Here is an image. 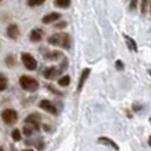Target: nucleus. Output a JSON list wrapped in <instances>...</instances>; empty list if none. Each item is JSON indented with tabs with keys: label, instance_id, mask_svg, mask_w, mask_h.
<instances>
[{
	"label": "nucleus",
	"instance_id": "1",
	"mask_svg": "<svg viewBox=\"0 0 151 151\" xmlns=\"http://www.w3.org/2000/svg\"><path fill=\"white\" fill-rule=\"evenodd\" d=\"M19 84L28 92H35L39 89V81L33 77H29V76H22L19 78Z\"/></svg>",
	"mask_w": 151,
	"mask_h": 151
},
{
	"label": "nucleus",
	"instance_id": "2",
	"mask_svg": "<svg viewBox=\"0 0 151 151\" xmlns=\"http://www.w3.org/2000/svg\"><path fill=\"white\" fill-rule=\"evenodd\" d=\"M1 119L7 125H14V124L18 121V113L14 110V109H6L1 113Z\"/></svg>",
	"mask_w": 151,
	"mask_h": 151
},
{
	"label": "nucleus",
	"instance_id": "3",
	"mask_svg": "<svg viewBox=\"0 0 151 151\" xmlns=\"http://www.w3.org/2000/svg\"><path fill=\"white\" fill-rule=\"evenodd\" d=\"M21 59H22V63H24V66L28 70H36V68H37V60L33 58L30 54H22L21 55Z\"/></svg>",
	"mask_w": 151,
	"mask_h": 151
},
{
	"label": "nucleus",
	"instance_id": "4",
	"mask_svg": "<svg viewBox=\"0 0 151 151\" xmlns=\"http://www.w3.org/2000/svg\"><path fill=\"white\" fill-rule=\"evenodd\" d=\"M40 128H41V122H25L22 133H24L25 136H32V135H35L36 132L40 131Z\"/></svg>",
	"mask_w": 151,
	"mask_h": 151
},
{
	"label": "nucleus",
	"instance_id": "5",
	"mask_svg": "<svg viewBox=\"0 0 151 151\" xmlns=\"http://www.w3.org/2000/svg\"><path fill=\"white\" fill-rule=\"evenodd\" d=\"M39 107H40V109H43L44 111H47L48 114H54V115H56V114H58V111H56L55 106H54V104H52L51 102H50V100H47V99L40 100Z\"/></svg>",
	"mask_w": 151,
	"mask_h": 151
},
{
	"label": "nucleus",
	"instance_id": "6",
	"mask_svg": "<svg viewBox=\"0 0 151 151\" xmlns=\"http://www.w3.org/2000/svg\"><path fill=\"white\" fill-rule=\"evenodd\" d=\"M6 33H7V37L11 40H17L19 37V28L17 24H10L6 29Z\"/></svg>",
	"mask_w": 151,
	"mask_h": 151
},
{
	"label": "nucleus",
	"instance_id": "7",
	"mask_svg": "<svg viewBox=\"0 0 151 151\" xmlns=\"http://www.w3.org/2000/svg\"><path fill=\"white\" fill-rule=\"evenodd\" d=\"M43 36H44V32H43V29H40V28H35L32 32L29 33V39H30V41H33V43L41 41Z\"/></svg>",
	"mask_w": 151,
	"mask_h": 151
},
{
	"label": "nucleus",
	"instance_id": "8",
	"mask_svg": "<svg viewBox=\"0 0 151 151\" xmlns=\"http://www.w3.org/2000/svg\"><path fill=\"white\" fill-rule=\"evenodd\" d=\"M58 76H60L59 69L55 68V66H51V68H47L45 72H44V77L47 80H55Z\"/></svg>",
	"mask_w": 151,
	"mask_h": 151
},
{
	"label": "nucleus",
	"instance_id": "9",
	"mask_svg": "<svg viewBox=\"0 0 151 151\" xmlns=\"http://www.w3.org/2000/svg\"><path fill=\"white\" fill-rule=\"evenodd\" d=\"M89 73H91V69L87 68L84 69L83 72H81V76H80V81H78V85H77V91H81L84 87V84H85V81H87L88 76H89Z\"/></svg>",
	"mask_w": 151,
	"mask_h": 151
},
{
	"label": "nucleus",
	"instance_id": "10",
	"mask_svg": "<svg viewBox=\"0 0 151 151\" xmlns=\"http://www.w3.org/2000/svg\"><path fill=\"white\" fill-rule=\"evenodd\" d=\"M60 18V14L59 12H50V14H47L45 17H43V24H54L55 21H58Z\"/></svg>",
	"mask_w": 151,
	"mask_h": 151
},
{
	"label": "nucleus",
	"instance_id": "11",
	"mask_svg": "<svg viewBox=\"0 0 151 151\" xmlns=\"http://www.w3.org/2000/svg\"><path fill=\"white\" fill-rule=\"evenodd\" d=\"M72 45V39H70V35L68 33H62V39H60V44L59 47L65 48V50H69Z\"/></svg>",
	"mask_w": 151,
	"mask_h": 151
},
{
	"label": "nucleus",
	"instance_id": "12",
	"mask_svg": "<svg viewBox=\"0 0 151 151\" xmlns=\"http://www.w3.org/2000/svg\"><path fill=\"white\" fill-rule=\"evenodd\" d=\"M98 142H99V143H102V144H104V146H110L113 150L118 151V146H117V144H115L111 139H109V137H104V136H102V137H99V139H98Z\"/></svg>",
	"mask_w": 151,
	"mask_h": 151
},
{
	"label": "nucleus",
	"instance_id": "13",
	"mask_svg": "<svg viewBox=\"0 0 151 151\" xmlns=\"http://www.w3.org/2000/svg\"><path fill=\"white\" fill-rule=\"evenodd\" d=\"M60 39H62V33H56V35H52L51 37H48V44H51V45H58V47H59Z\"/></svg>",
	"mask_w": 151,
	"mask_h": 151
},
{
	"label": "nucleus",
	"instance_id": "14",
	"mask_svg": "<svg viewBox=\"0 0 151 151\" xmlns=\"http://www.w3.org/2000/svg\"><path fill=\"white\" fill-rule=\"evenodd\" d=\"M62 56H63V54H62V52H59V51H52V52H47V54H45V58H47V59H50V60L60 59Z\"/></svg>",
	"mask_w": 151,
	"mask_h": 151
},
{
	"label": "nucleus",
	"instance_id": "15",
	"mask_svg": "<svg viewBox=\"0 0 151 151\" xmlns=\"http://www.w3.org/2000/svg\"><path fill=\"white\" fill-rule=\"evenodd\" d=\"M124 39H125V41H127V44H128V48H131L132 51H137V45H136V43H135V40L133 39H131L129 36H124Z\"/></svg>",
	"mask_w": 151,
	"mask_h": 151
},
{
	"label": "nucleus",
	"instance_id": "16",
	"mask_svg": "<svg viewBox=\"0 0 151 151\" xmlns=\"http://www.w3.org/2000/svg\"><path fill=\"white\" fill-rule=\"evenodd\" d=\"M72 3V0H55V6L59 8H68Z\"/></svg>",
	"mask_w": 151,
	"mask_h": 151
},
{
	"label": "nucleus",
	"instance_id": "17",
	"mask_svg": "<svg viewBox=\"0 0 151 151\" xmlns=\"http://www.w3.org/2000/svg\"><path fill=\"white\" fill-rule=\"evenodd\" d=\"M7 84H8V81H7V78H6V76L0 73V92L6 91V88H7Z\"/></svg>",
	"mask_w": 151,
	"mask_h": 151
},
{
	"label": "nucleus",
	"instance_id": "18",
	"mask_svg": "<svg viewBox=\"0 0 151 151\" xmlns=\"http://www.w3.org/2000/svg\"><path fill=\"white\" fill-rule=\"evenodd\" d=\"M58 84H59L60 87H68L69 84H70V77H69V76H62V77L58 80Z\"/></svg>",
	"mask_w": 151,
	"mask_h": 151
},
{
	"label": "nucleus",
	"instance_id": "19",
	"mask_svg": "<svg viewBox=\"0 0 151 151\" xmlns=\"http://www.w3.org/2000/svg\"><path fill=\"white\" fill-rule=\"evenodd\" d=\"M25 122H41V118H40V115H37V114H30L26 117Z\"/></svg>",
	"mask_w": 151,
	"mask_h": 151
},
{
	"label": "nucleus",
	"instance_id": "20",
	"mask_svg": "<svg viewBox=\"0 0 151 151\" xmlns=\"http://www.w3.org/2000/svg\"><path fill=\"white\" fill-rule=\"evenodd\" d=\"M11 137H12V140H15V142H19L21 137H22V135H21V131H19V129H14V131H12V133H11Z\"/></svg>",
	"mask_w": 151,
	"mask_h": 151
},
{
	"label": "nucleus",
	"instance_id": "21",
	"mask_svg": "<svg viewBox=\"0 0 151 151\" xmlns=\"http://www.w3.org/2000/svg\"><path fill=\"white\" fill-rule=\"evenodd\" d=\"M44 1H45V0H28V6H30V7H37V6L44 4Z\"/></svg>",
	"mask_w": 151,
	"mask_h": 151
},
{
	"label": "nucleus",
	"instance_id": "22",
	"mask_svg": "<svg viewBox=\"0 0 151 151\" xmlns=\"http://www.w3.org/2000/svg\"><path fill=\"white\" fill-rule=\"evenodd\" d=\"M148 3H150V0H142V6H140V11H142V14H146V12H147Z\"/></svg>",
	"mask_w": 151,
	"mask_h": 151
},
{
	"label": "nucleus",
	"instance_id": "23",
	"mask_svg": "<svg viewBox=\"0 0 151 151\" xmlns=\"http://www.w3.org/2000/svg\"><path fill=\"white\" fill-rule=\"evenodd\" d=\"M137 3H139V0H131V3H129V8H131L132 11H133V10H136Z\"/></svg>",
	"mask_w": 151,
	"mask_h": 151
},
{
	"label": "nucleus",
	"instance_id": "24",
	"mask_svg": "<svg viewBox=\"0 0 151 151\" xmlns=\"http://www.w3.org/2000/svg\"><path fill=\"white\" fill-rule=\"evenodd\" d=\"M14 62H15V59H14V55H10L7 59H6V63H7L8 66H12V65H14Z\"/></svg>",
	"mask_w": 151,
	"mask_h": 151
},
{
	"label": "nucleus",
	"instance_id": "25",
	"mask_svg": "<svg viewBox=\"0 0 151 151\" xmlns=\"http://www.w3.org/2000/svg\"><path fill=\"white\" fill-rule=\"evenodd\" d=\"M56 28H59V29H62V28H66V22L65 21H60V22H58V24L55 25Z\"/></svg>",
	"mask_w": 151,
	"mask_h": 151
},
{
	"label": "nucleus",
	"instance_id": "26",
	"mask_svg": "<svg viewBox=\"0 0 151 151\" xmlns=\"http://www.w3.org/2000/svg\"><path fill=\"white\" fill-rule=\"evenodd\" d=\"M115 66H117V69H119V70H122L124 69V63L121 62V60H117V62H115Z\"/></svg>",
	"mask_w": 151,
	"mask_h": 151
},
{
	"label": "nucleus",
	"instance_id": "27",
	"mask_svg": "<svg viewBox=\"0 0 151 151\" xmlns=\"http://www.w3.org/2000/svg\"><path fill=\"white\" fill-rule=\"evenodd\" d=\"M24 151H33V150H30V148H26V150H24Z\"/></svg>",
	"mask_w": 151,
	"mask_h": 151
},
{
	"label": "nucleus",
	"instance_id": "28",
	"mask_svg": "<svg viewBox=\"0 0 151 151\" xmlns=\"http://www.w3.org/2000/svg\"><path fill=\"white\" fill-rule=\"evenodd\" d=\"M0 151H4V148H3V147H0Z\"/></svg>",
	"mask_w": 151,
	"mask_h": 151
},
{
	"label": "nucleus",
	"instance_id": "29",
	"mask_svg": "<svg viewBox=\"0 0 151 151\" xmlns=\"http://www.w3.org/2000/svg\"><path fill=\"white\" fill-rule=\"evenodd\" d=\"M0 1H1V0H0Z\"/></svg>",
	"mask_w": 151,
	"mask_h": 151
}]
</instances>
